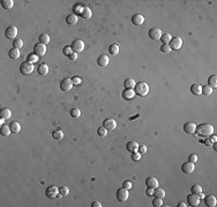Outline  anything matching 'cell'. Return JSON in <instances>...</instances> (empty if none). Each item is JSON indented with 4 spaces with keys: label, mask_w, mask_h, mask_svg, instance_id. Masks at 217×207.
<instances>
[{
    "label": "cell",
    "mask_w": 217,
    "mask_h": 207,
    "mask_svg": "<svg viewBox=\"0 0 217 207\" xmlns=\"http://www.w3.org/2000/svg\"><path fill=\"white\" fill-rule=\"evenodd\" d=\"M214 132V127L210 123H201L195 128V135L201 137H209Z\"/></svg>",
    "instance_id": "1"
},
{
    "label": "cell",
    "mask_w": 217,
    "mask_h": 207,
    "mask_svg": "<svg viewBox=\"0 0 217 207\" xmlns=\"http://www.w3.org/2000/svg\"><path fill=\"white\" fill-rule=\"evenodd\" d=\"M134 92L136 96H140V97H146L148 93H149V85L146 83V82H137L134 86Z\"/></svg>",
    "instance_id": "2"
},
{
    "label": "cell",
    "mask_w": 217,
    "mask_h": 207,
    "mask_svg": "<svg viewBox=\"0 0 217 207\" xmlns=\"http://www.w3.org/2000/svg\"><path fill=\"white\" fill-rule=\"evenodd\" d=\"M34 71V65L28 62V61H24L21 63L20 66V73L22 75H30L31 73Z\"/></svg>",
    "instance_id": "3"
},
{
    "label": "cell",
    "mask_w": 217,
    "mask_h": 207,
    "mask_svg": "<svg viewBox=\"0 0 217 207\" xmlns=\"http://www.w3.org/2000/svg\"><path fill=\"white\" fill-rule=\"evenodd\" d=\"M45 196L50 199H53V198H57L59 196V188H57L56 185H50L46 188L45 190Z\"/></svg>",
    "instance_id": "4"
},
{
    "label": "cell",
    "mask_w": 217,
    "mask_h": 207,
    "mask_svg": "<svg viewBox=\"0 0 217 207\" xmlns=\"http://www.w3.org/2000/svg\"><path fill=\"white\" fill-rule=\"evenodd\" d=\"M169 46L171 50H174V51H178L183 47V39L180 37H173L170 43H169Z\"/></svg>",
    "instance_id": "5"
},
{
    "label": "cell",
    "mask_w": 217,
    "mask_h": 207,
    "mask_svg": "<svg viewBox=\"0 0 217 207\" xmlns=\"http://www.w3.org/2000/svg\"><path fill=\"white\" fill-rule=\"evenodd\" d=\"M71 47H72V51L74 53H81L84 50V43L82 40H80V39H76V40H74L72 43Z\"/></svg>",
    "instance_id": "6"
},
{
    "label": "cell",
    "mask_w": 217,
    "mask_h": 207,
    "mask_svg": "<svg viewBox=\"0 0 217 207\" xmlns=\"http://www.w3.org/2000/svg\"><path fill=\"white\" fill-rule=\"evenodd\" d=\"M162 35H163V32L159 28H152V29L149 30V33H148L149 38L152 39V40H159Z\"/></svg>",
    "instance_id": "7"
},
{
    "label": "cell",
    "mask_w": 217,
    "mask_h": 207,
    "mask_svg": "<svg viewBox=\"0 0 217 207\" xmlns=\"http://www.w3.org/2000/svg\"><path fill=\"white\" fill-rule=\"evenodd\" d=\"M34 53L37 55V57H44L45 55V53H46V46L44 45V44H41V43H38V44H36L35 45V47H34Z\"/></svg>",
    "instance_id": "8"
},
{
    "label": "cell",
    "mask_w": 217,
    "mask_h": 207,
    "mask_svg": "<svg viewBox=\"0 0 217 207\" xmlns=\"http://www.w3.org/2000/svg\"><path fill=\"white\" fill-rule=\"evenodd\" d=\"M5 36L8 38V39H15L16 36H17V28L14 27V25H10L6 29L5 31Z\"/></svg>",
    "instance_id": "9"
},
{
    "label": "cell",
    "mask_w": 217,
    "mask_h": 207,
    "mask_svg": "<svg viewBox=\"0 0 217 207\" xmlns=\"http://www.w3.org/2000/svg\"><path fill=\"white\" fill-rule=\"evenodd\" d=\"M128 197H129V195H128V190H127V189L121 188V189H119V190L117 191V199H118L119 202L124 203V202H126V200L128 199Z\"/></svg>",
    "instance_id": "10"
},
{
    "label": "cell",
    "mask_w": 217,
    "mask_h": 207,
    "mask_svg": "<svg viewBox=\"0 0 217 207\" xmlns=\"http://www.w3.org/2000/svg\"><path fill=\"white\" fill-rule=\"evenodd\" d=\"M73 86V82L71 78H64L61 82H60V89L65 92H68Z\"/></svg>",
    "instance_id": "11"
},
{
    "label": "cell",
    "mask_w": 217,
    "mask_h": 207,
    "mask_svg": "<svg viewBox=\"0 0 217 207\" xmlns=\"http://www.w3.org/2000/svg\"><path fill=\"white\" fill-rule=\"evenodd\" d=\"M187 203H188V205H191V206H199V204H200V198H199L198 195L191 193L190 196H187Z\"/></svg>",
    "instance_id": "12"
},
{
    "label": "cell",
    "mask_w": 217,
    "mask_h": 207,
    "mask_svg": "<svg viewBox=\"0 0 217 207\" xmlns=\"http://www.w3.org/2000/svg\"><path fill=\"white\" fill-rule=\"evenodd\" d=\"M205 204L206 206L208 207H215L217 205V199L215 196L213 195H208V196H205Z\"/></svg>",
    "instance_id": "13"
},
{
    "label": "cell",
    "mask_w": 217,
    "mask_h": 207,
    "mask_svg": "<svg viewBox=\"0 0 217 207\" xmlns=\"http://www.w3.org/2000/svg\"><path fill=\"white\" fill-rule=\"evenodd\" d=\"M194 163H192V162H190V161H187V162H184L183 165H181V170L185 173V174H192L193 172H194Z\"/></svg>",
    "instance_id": "14"
},
{
    "label": "cell",
    "mask_w": 217,
    "mask_h": 207,
    "mask_svg": "<svg viewBox=\"0 0 217 207\" xmlns=\"http://www.w3.org/2000/svg\"><path fill=\"white\" fill-rule=\"evenodd\" d=\"M103 127H104L108 131L114 130L115 127H117V122H115L113 118H106V120L103 122Z\"/></svg>",
    "instance_id": "15"
},
{
    "label": "cell",
    "mask_w": 217,
    "mask_h": 207,
    "mask_svg": "<svg viewBox=\"0 0 217 207\" xmlns=\"http://www.w3.org/2000/svg\"><path fill=\"white\" fill-rule=\"evenodd\" d=\"M195 128H196V124L194 122H186L184 124V131L188 135H192L195 132Z\"/></svg>",
    "instance_id": "16"
},
{
    "label": "cell",
    "mask_w": 217,
    "mask_h": 207,
    "mask_svg": "<svg viewBox=\"0 0 217 207\" xmlns=\"http://www.w3.org/2000/svg\"><path fill=\"white\" fill-rule=\"evenodd\" d=\"M126 150H127L128 152H130V153L137 152V150H139V144H137V142H135V140H129V142L126 144Z\"/></svg>",
    "instance_id": "17"
},
{
    "label": "cell",
    "mask_w": 217,
    "mask_h": 207,
    "mask_svg": "<svg viewBox=\"0 0 217 207\" xmlns=\"http://www.w3.org/2000/svg\"><path fill=\"white\" fill-rule=\"evenodd\" d=\"M132 23H133L134 25H141V24H143V23H144V16L141 15V14H135V15H133V17H132Z\"/></svg>",
    "instance_id": "18"
},
{
    "label": "cell",
    "mask_w": 217,
    "mask_h": 207,
    "mask_svg": "<svg viewBox=\"0 0 217 207\" xmlns=\"http://www.w3.org/2000/svg\"><path fill=\"white\" fill-rule=\"evenodd\" d=\"M146 187L147 188H151V189H155L158 187V180L156 177H148L146 180Z\"/></svg>",
    "instance_id": "19"
},
{
    "label": "cell",
    "mask_w": 217,
    "mask_h": 207,
    "mask_svg": "<svg viewBox=\"0 0 217 207\" xmlns=\"http://www.w3.org/2000/svg\"><path fill=\"white\" fill-rule=\"evenodd\" d=\"M135 97V92L133 89H125L122 92V98L125 100H132Z\"/></svg>",
    "instance_id": "20"
},
{
    "label": "cell",
    "mask_w": 217,
    "mask_h": 207,
    "mask_svg": "<svg viewBox=\"0 0 217 207\" xmlns=\"http://www.w3.org/2000/svg\"><path fill=\"white\" fill-rule=\"evenodd\" d=\"M37 73H38V75H41V76H46L47 73H49V67H47V65H46V63H41V65L37 67Z\"/></svg>",
    "instance_id": "21"
},
{
    "label": "cell",
    "mask_w": 217,
    "mask_h": 207,
    "mask_svg": "<svg viewBox=\"0 0 217 207\" xmlns=\"http://www.w3.org/2000/svg\"><path fill=\"white\" fill-rule=\"evenodd\" d=\"M108 62H110V59H108V55H101V57L97 59V65H98L100 67H102V68L106 67L108 65Z\"/></svg>",
    "instance_id": "22"
},
{
    "label": "cell",
    "mask_w": 217,
    "mask_h": 207,
    "mask_svg": "<svg viewBox=\"0 0 217 207\" xmlns=\"http://www.w3.org/2000/svg\"><path fill=\"white\" fill-rule=\"evenodd\" d=\"M66 22L68 25H75L78 23V15H75L74 13L73 14H69L67 17H66Z\"/></svg>",
    "instance_id": "23"
},
{
    "label": "cell",
    "mask_w": 217,
    "mask_h": 207,
    "mask_svg": "<svg viewBox=\"0 0 217 207\" xmlns=\"http://www.w3.org/2000/svg\"><path fill=\"white\" fill-rule=\"evenodd\" d=\"M21 53H20V50L19 48H12L9 52H8V57L12 59V60H17L20 58Z\"/></svg>",
    "instance_id": "24"
},
{
    "label": "cell",
    "mask_w": 217,
    "mask_h": 207,
    "mask_svg": "<svg viewBox=\"0 0 217 207\" xmlns=\"http://www.w3.org/2000/svg\"><path fill=\"white\" fill-rule=\"evenodd\" d=\"M9 128H10V131H12L13 133H19V132L21 131V125H20V123L16 122V121L10 122Z\"/></svg>",
    "instance_id": "25"
},
{
    "label": "cell",
    "mask_w": 217,
    "mask_h": 207,
    "mask_svg": "<svg viewBox=\"0 0 217 207\" xmlns=\"http://www.w3.org/2000/svg\"><path fill=\"white\" fill-rule=\"evenodd\" d=\"M201 91H202V86L200 84H193L191 86V92L194 96H201Z\"/></svg>",
    "instance_id": "26"
},
{
    "label": "cell",
    "mask_w": 217,
    "mask_h": 207,
    "mask_svg": "<svg viewBox=\"0 0 217 207\" xmlns=\"http://www.w3.org/2000/svg\"><path fill=\"white\" fill-rule=\"evenodd\" d=\"M154 196H155V198H161V199H163V198L165 197V191H164V189H162V188H159V187L155 188V189H154Z\"/></svg>",
    "instance_id": "27"
},
{
    "label": "cell",
    "mask_w": 217,
    "mask_h": 207,
    "mask_svg": "<svg viewBox=\"0 0 217 207\" xmlns=\"http://www.w3.org/2000/svg\"><path fill=\"white\" fill-rule=\"evenodd\" d=\"M10 116H12L10 109H8V108H2V109L0 110V118H2V120H8Z\"/></svg>",
    "instance_id": "28"
},
{
    "label": "cell",
    "mask_w": 217,
    "mask_h": 207,
    "mask_svg": "<svg viewBox=\"0 0 217 207\" xmlns=\"http://www.w3.org/2000/svg\"><path fill=\"white\" fill-rule=\"evenodd\" d=\"M10 133H12V131H10L9 125L2 124V125L0 127V135H1V136H9Z\"/></svg>",
    "instance_id": "29"
},
{
    "label": "cell",
    "mask_w": 217,
    "mask_h": 207,
    "mask_svg": "<svg viewBox=\"0 0 217 207\" xmlns=\"http://www.w3.org/2000/svg\"><path fill=\"white\" fill-rule=\"evenodd\" d=\"M81 17H82V18H86V20L90 18V17H91V9H90L89 7H83V10H82V13H81Z\"/></svg>",
    "instance_id": "30"
},
{
    "label": "cell",
    "mask_w": 217,
    "mask_h": 207,
    "mask_svg": "<svg viewBox=\"0 0 217 207\" xmlns=\"http://www.w3.org/2000/svg\"><path fill=\"white\" fill-rule=\"evenodd\" d=\"M135 81L133 80V78H127V80H125V82H124V86H125V89H134V86H135Z\"/></svg>",
    "instance_id": "31"
},
{
    "label": "cell",
    "mask_w": 217,
    "mask_h": 207,
    "mask_svg": "<svg viewBox=\"0 0 217 207\" xmlns=\"http://www.w3.org/2000/svg\"><path fill=\"white\" fill-rule=\"evenodd\" d=\"M1 6H2L3 9H12L13 6H14V1L13 0H2Z\"/></svg>",
    "instance_id": "32"
},
{
    "label": "cell",
    "mask_w": 217,
    "mask_h": 207,
    "mask_svg": "<svg viewBox=\"0 0 217 207\" xmlns=\"http://www.w3.org/2000/svg\"><path fill=\"white\" fill-rule=\"evenodd\" d=\"M38 40H39V43H41V44L46 45V44H49V43H50V36H49L47 33H42V35L39 36Z\"/></svg>",
    "instance_id": "33"
},
{
    "label": "cell",
    "mask_w": 217,
    "mask_h": 207,
    "mask_svg": "<svg viewBox=\"0 0 217 207\" xmlns=\"http://www.w3.org/2000/svg\"><path fill=\"white\" fill-rule=\"evenodd\" d=\"M52 137H53L54 139H57V140H60V139L64 138V132H62L60 129H57V130L52 131Z\"/></svg>",
    "instance_id": "34"
},
{
    "label": "cell",
    "mask_w": 217,
    "mask_h": 207,
    "mask_svg": "<svg viewBox=\"0 0 217 207\" xmlns=\"http://www.w3.org/2000/svg\"><path fill=\"white\" fill-rule=\"evenodd\" d=\"M208 85L210 88H216L217 86V76L216 75H212L208 78Z\"/></svg>",
    "instance_id": "35"
},
{
    "label": "cell",
    "mask_w": 217,
    "mask_h": 207,
    "mask_svg": "<svg viewBox=\"0 0 217 207\" xmlns=\"http://www.w3.org/2000/svg\"><path fill=\"white\" fill-rule=\"evenodd\" d=\"M108 52H110L111 55H117V54L119 53V45H117V44L111 45V46L108 47Z\"/></svg>",
    "instance_id": "36"
},
{
    "label": "cell",
    "mask_w": 217,
    "mask_h": 207,
    "mask_svg": "<svg viewBox=\"0 0 217 207\" xmlns=\"http://www.w3.org/2000/svg\"><path fill=\"white\" fill-rule=\"evenodd\" d=\"M38 60H39V57H37L35 53H30V54L27 57V61L30 62V63H32V65H34L35 62H37Z\"/></svg>",
    "instance_id": "37"
},
{
    "label": "cell",
    "mask_w": 217,
    "mask_h": 207,
    "mask_svg": "<svg viewBox=\"0 0 217 207\" xmlns=\"http://www.w3.org/2000/svg\"><path fill=\"white\" fill-rule=\"evenodd\" d=\"M69 193V189L66 187V185H62L59 188V196L58 197H65Z\"/></svg>",
    "instance_id": "38"
},
{
    "label": "cell",
    "mask_w": 217,
    "mask_h": 207,
    "mask_svg": "<svg viewBox=\"0 0 217 207\" xmlns=\"http://www.w3.org/2000/svg\"><path fill=\"white\" fill-rule=\"evenodd\" d=\"M171 39H172V37H171V35H170V33H163L159 40L162 42V44H169Z\"/></svg>",
    "instance_id": "39"
},
{
    "label": "cell",
    "mask_w": 217,
    "mask_h": 207,
    "mask_svg": "<svg viewBox=\"0 0 217 207\" xmlns=\"http://www.w3.org/2000/svg\"><path fill=\"white\" fill-rule=\"evenodd\" d=\"M191 192H192V193H195V195H199L200 192H202V187H201L200 184H194V185H192V188H191Z\"/></svg>",
    "instance_id": "40"
},
{
    "label": "cell",
    "mask_w": 217,
    "mask_h": 207,
    "mask_svg": "<svg viewBox=\"0 0 217 207\" xmlns=\"http://www.w3.org/2000/svg\"><path fill=\"white\" fill-rule=\"evenodd\" d=\"M201 93H202L203 96H210V95L213 93V88H210L209 85H206V86L202 88Z\"/></svg>",
    "instance_id": "41"
},
{
    "label": "cell",
    "mask_w": 217,
    "mask_h": 207,
    "mask_svg": "<svg viewBox=\"0 0 217 207\" xmlns=\"http://www.w3.org/2000/svg\"><path fill=\"white\" fill-rule=\"evenodd\" d=\"M71 116L74 118H78L81 116V110L79 108H72L71 109Z\"/></svg>",
    "instance_id": "42"
},
{
    "label": "cell",
    "mask_w": 217,
    "mask_h": 207,
    "mask_svg": "<svg viewBox=\"0 0 217 207\" xmlns=\"http://www.w3.org/2000/svg\"><path fill=\"white\" fill-rule=\"evenodd\" d=\"M22 46H23V40L22 39H14L13 40V47L14 48H22Z\"/></svg>",
    "instance_id": "43"
},
{
    "label": "cell",
    "mask_w": 217,
    "mask_h": 207,
    "mask_svg": "<svg viewBox=\"0 0 217 207\" xmlns=\"http://www.w3.org/2000/svg\"><path fill=\"white\" fill-rule=\"evenodd\" d=\"M172 50L170 48V46H169V44H162V46H161V52L162 53H170Z\"/></svg>",
    "instance_id": "44"
},
{
    "label": "cell",
    "mask_w": 217,
    "mask_h": 207,
    "mask_svg": "<svg viewBox=\"0 0 217 207\" xmlns=\"http://www.w3.org/2000/svg\"><path fill=\"white\" fill-rule=\"evenodd\" d=\"M130 159L133 160V161H139L140 159H141V153L140 152H133L132 154H130Z\"/></svg>",
    "instance_id": "45"
},
{
    "label": "cell",
    "mask_w": 217,
    "mask_h": 207,
    "mask_svg": "<svg viewBox=\"0 0 217 207\" xmlns=\"http://www.w3.org/2000/svg\"><path fill=\"white\" fill-rule=\"evenodd\" d=\"M152 206L154 207L163 206V199H161V198H155V199L152 200Z\"/></svg>",
    "instance_id": "46"
},
{
    "label": "cell",
    "mask_w": 217,
    "mask_h": 207,
    "mask_svg": "<svg viewBox=\"0 0 217 207\" xmlns=\"http://www.w3.org/2000/svg\"><path fill=\"white\" fill-rule=\"evenodd\" d=\"M97 133H98V136H100V137H105V136H106V133H108V130H106L104 127H101V128H98Z\"/></svg>",
    "instance_id": "47"
},
{
    "label": "cell",
    "mask_w": 217,
    "mask_h": 207,
    "mask_svg": "<svg viewBox=\"0 0 217 207\" xmlns=\"http://www.w3.org/2000/svg\"><path fill=\"white\" fill-rule=\"evenodd\" d=\"M62 52H64V54H65L66 57H68V55H69V54H71L73 51H72V47H71V46H65Z\"/></svg>",
    "instance_id": "48"
},
{
    "label": "cell",
    "mask_w": 217,
    "mask_h": 207,
    "mask_svg": "<svg viewBox=\"0 0 217 207\" xmlns=\"http://www.w3.org/2000/svg\"><path fill=\"white\" fill-rule=\"evenodd\" d=\"M188 161H190V162H192V163H195V162L198 161V155H196V154H194V153H193V154H191V155L188 157Z\"/></svg>",
    "instance_id": "49"
},
{
    "label": "cell",
    "mask_w": 217,
    "mask_h": 207,
    "mask_svg": "<svg viewBox=\"0 0 217 207\" xmlns=\"http://www.w3.org/2000/svg\"><path fill=\"white\" fill-rule=\"evenodd\" d=\"M122 188H124V189H127V190L132 189V182H129V181H125V182L122 183Z\"/></svg>",
    "instance_id": "50"
},
{
    "label": "cell",
    "mask_w": 217,
    "mask_h": 207,
    "mask_svg": "<svg viewBox=\"0 0 217 207\" xmlns=\"http://www.w3.org/2000/svg\"><path fill=\"white\" fill-rule=\"evenodd\" d=\"M72 82H73V85H80V84H81V78H79V77H73V78H72Z\"/></svg>",
    "instance_id": "51"
},
{
    "label": "cell",
    "mask_w": 217,
    "mask_h": 207,
    "mask_svg": "<svg viewBox=\"0 0 217 207\" xmlns=\"http://www.w3.org/2000/svg\"><path fill=\"white\" fill-rule=\"evenodd\" d=\"M137 152H140L141 154H142V153H146V152H147V146H146V145H139Z\"/></svg>",
    "instance_id": "52"
},
{
    "label": "cell",
    "mask_w": 217,
    "mask_h": 207,
    "mask_svg": "<svg viewBox=\"0 0 217 207\" xmlns=\"http://www.w3.org/2000/svg\"><path fill=\"white\" fill-rule=\"evenodd\" d=\"M68 59L69 60H72V61H75L76 59H78V53H74V52H72L69 55H68Z\"/></svg>",
    "instance_id": "53"
},
{
    "label": "cell",
    "mask_w": 217,
    "mask_h": 207,
    "mask_svg": "<svg viewBox=\"0 0 217 207\" xmlns=\"http://www.w3.org/2000/svg\"><path fill=\"white\" fill-rule=\"evenodd\" d=\"M203 143H205V145H206V146H212V145H213V142L210 140V138L205 139V140H203Z\"/></svg>",
    "instance_id": "54"
},
{
    "label": "cell",
    "mask_w": 217,
    "mask_h": 207,
    "mask_svg": "<svg viewBox=\"0 0 217 207\" xmlns=\"http://www.w3.org/2000/svg\"><path fill=\"white\" fill-rule=\"evenodd\" d=\"M147 196H149V197L154 196V189H151V188H147Z\"/></svg>",
    "instance_id": "55"
},
{
    "label": "cell",
    "mask_w": 217,
    "mask_h": 207,
    "mask_svg": "<svg viewBox=\"0 0 217 207\" xmlns=\"http://www.w3.org/2000/svg\"><path fill=\"white\" fill-rule=\"evenodd\" d=\"M91 206H93V207H101V206H102V204H101L100 202H93Z\"/></svg>",
    "instance_id": "56"
},
{
    "label": "cell",
    "mask_w": 217,
    "mask_h": 207,
    "mask_svg": "<svg viewBox=\"0 0 217 207\" xmlns=\"http://www.w3.org/2000/svg\"><path fill=\"white\" fill-rule=\"evenodd\" d=\"M209 138H210V140L213 142V143H215L217 140V138H216V136H214V135H212V136H209Z\"/></svg>",
    "instance_id": "57"
},
{
    "label": "cell",
    "mask_w": 217,
    "mask_h": 207,
    "mask_svg": "<svg viewBox=\"0 0 217 207\" xmlns=\"http://www.w3.org/2000/svg\"><path fill=\"white\" fill-rule=\"evenodd\" d=\"M177 206H178V207H186V206H187V205H186L185 203H183V202H180V203H179V204H178Z\"/></svg>",
    "instance_id": "58"
},
{
    "label": "cell",
    "mask_w": 217,
    "mask_h": 207,
    "mask_svg": "<svg viewBox=\"0 0 217 207\" xmlns=\"http://www.w3.org/2000/svg\"><path fill=\"white\" fill-rule=\"evenodd\" d=\"M198 196H199V198H200V199H203V198H205V195H203L202 192H200Z\"/></svg>",
    "instance_id": "59"
},
{
    "label": "cell",
    "mask_w": 217,
    "mask_h": 207,
    "mask_svg": "<svg viewBox=\"0 0 217 207\" xmlns=\"http://www.w3.org/2000/svg\"><path fill=\"white\" fill-rule=\"evenodd\" d=\"M213 147H214V150H215V151H217V145H216V142H215V143H213Z\"/></svg>",
    "instance_id": "60"
}]
</instances>
